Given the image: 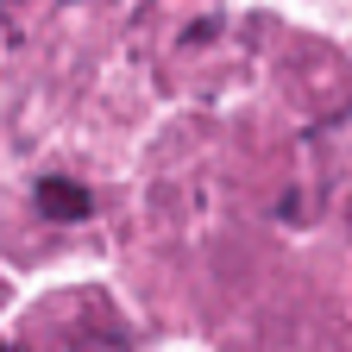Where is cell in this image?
<instances>
[{
	"label": "cell",
	"mask_w": 352,
	"mask_h": 352,
	"mask_svg": "<svg viewBox=\"0 0 352 352\" xmlns=\"http://www.w3.org/2000/svg\"><path fill=\"white\" fill-rule=\"evenodd\" d=\"M38 208L51 220H69V227H76V220L95 214V195H88L76 176H44V183H38Z\"/></svg>",
	"instance_id": "1"
},
{
	"label": "cell",
	"mask_w": 352,
	"mask_h": 352,
	"mask_svg": "<svg viewBox=\"0 0 352 352\" xmlns=\"http://www.w3.org/2000/svg\"><path fill=\"white\" fill-rule=\"evenodd\" d=\"M0 352H19V346H0Z\"/></svg>",
	"instance_id": "2"
}]
</instances>
